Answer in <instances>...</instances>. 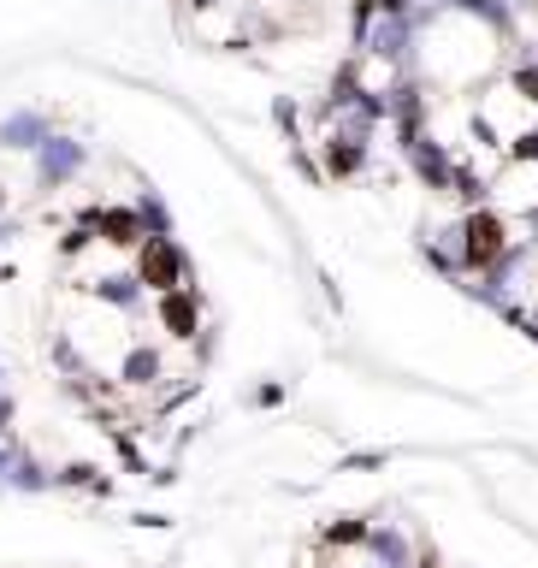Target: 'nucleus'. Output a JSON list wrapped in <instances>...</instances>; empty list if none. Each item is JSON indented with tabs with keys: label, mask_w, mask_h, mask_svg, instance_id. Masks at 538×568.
<instances>
[{
	"label": "nucleus",
	"mask_w": 538,
	"mask_h": 568,
	"mask_svg": "<svg viewBox=\"0 0 538 568\" xmlns=\"http://www.w3.org/2000/svg\"><path fill=\"white\" fill-rule=\"evenodd\" d=\"M136 284L142 291H184V255L172 248V237H149L142 243V261H136Z\"/></svg>",
	"instance_id": "nucleus-1"
},
{
	"label": "nucleus",
	"mask_w": 538,
	"mask_h": 568,
	"mask_svg": "<svg viewBox=\"0 0 538 568\" xmlns=\"http://www.w3.org/2000/svg\"><path fill=\"white\" fill-rule=\"evenodd\" d=\"M367 550L379 557L385 568H415V545H408V532L403 527H367Z\"/></svg>",
	"instance_id": "nucleus-2"
},
{
	"label": "nucleus",
	"mask_w": 538,
	"mask_h": 568,
	"mask_svg": "<svg viewBox=\"0 0 538 568\" xmlns=\"http://www.w3.org/2000/svg\"><path fill=\"white\" fill-rule=\"evenodd\" d=\"M154 379H160V349L131 344V349H124V362H119V385L142 390V385H154Z\"/></svg>",
	"instance_id": "nucleus-3"
},
{
	"label": "nucleus",
	"mask_w": 538,
	"mask_h": 568,
	"mask_svg": "<svg viewBox=\"0 0 538 568\" xmlns=\"http://www.w3.org/2000/svg\"><path fill=\"white\" fill-rule=\"evenodd\" d=\"M160 320H166L172 337H190V332H195V296H190V291H166V302H160Z\"/></svg>",
	"instance_id": "nucleus-4"
},
{
	"label": "nucleus",
	"mask_w": 538,
	"mask_h": 568,
	"mask_svg": "<svg viewBox=\"0 0 538 568\" xmlns=\"http://www.w3.org/2000/svg\"><path fill=\"white\" fill-rule=\"evenodd\" d=\"M7 486H12V491H48V486H53V474H48L35 456L18 450V456H12V468H7Z\"/></svg>",
	"instance_id": "nucleus-5"
},
{
	"label": "nucleus",
	"mask_w": 538,
	"mask_h": 568,
	"mask_svg": "<svg viewBox=\"0 0 538 568\" xmlns=\"http://www.w3.org/2000/svg\"><path fill=\"white\" fill-rule=\"evenodd\" d=\"M521 326H527V337L538 344V308H532V314H521Z\"/></svg>",
	"instance_id": "nucleus-6"
},
{
	"label": "nucleus",
	"mask_w": 538,
	"mask_h": 568,
	"mask_svg": "<svg viewBox=\"0 0 538 568\" xmlns=\"http://www.w3.org/2000/svg\"><path fill=\"white\" fill-rule=\"evenodd\" d=\"M0 390H7V367H0Z\"/></svg>",
	"instance_id": "nucleus-7"
}]
</instances>
